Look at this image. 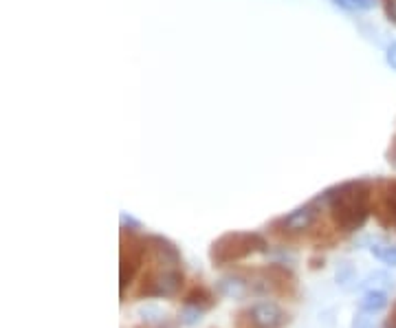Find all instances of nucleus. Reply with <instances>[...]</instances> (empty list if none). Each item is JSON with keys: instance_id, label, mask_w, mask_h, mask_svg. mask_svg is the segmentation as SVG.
Returning a JSON list of instances; mask_svg holds the SVG:
<instances>
[{"instance_id": "nucleus-21", "label": "nucleus", "mask_w": 396, "mask_h": 328, "mask_svg": "<svg viewBox=\"0 0 396 328\" xmlns=\"http://www.w3.org/2000/svg\"><path fill=\"white\" fill-rule=\"evenodd\" d=\"M390 161H392V163H394V166H396V148H394V152L390 154Z\"/></svg>"}, {"instance_id": "nucleus-11", "label": "nucleus", "mask_w": 396, "mask_h": 328, "mask_svg": "<svg viewBox=\"0 0 396 328\" xmlns=\"http://www.w3.org/2000/svg\"><path fill=\"white\" fill-rule=\"evenodd\" d=\"M137 315L141 317V322H146L148 326H156V324L166 322V311L156 307V304H144V307L137 309Z\"/></svg>"}, {"instance_id": "nucleus-17", "label": "nucleus", "mask_w": 396, "mask_h": 328, "mask_svg": "<svg viewBox=\"0 0 396 328\" xmlns=\"http://www.w3.org/2000/svg\"><path fill=\"white\" fill-rule=\"evenodd\" d=\"M119 223H122V229H124V231H126V229H130V231L141 229V223H139L137 218H132L130 214H126V212L119 214Z\"/></svg>"}, {"instance_id": "nucleus-14", "label": "nucleus", "mask_w": 396, "mask_h": 328, "mask_svg": "<svg viewBox=\"0 0 396 328\" xmlns=\"http://www.w3.org/2000/svg\"><path fill=\"white\" fill-rule=\"evenodd\" d=\"M203 313H205V311L198 309V307H192V304H183L178 319H181L183 326H196V324L203 319Z\"/></svg>"}, {"instance_id": "nucleus-8", "label": "nucleus", "mask_w": 396, "mask_h": 328, "mask_svg": "<svg viewBox=\"0 0 396 328\" xmlns=\"http://www.w3.org/2000/svg\"><path fill=\"white\" fill-rule=\"evenodd\" d=\"M216 289L223 297H229V300H242L247 297L249 293V282L245 277L240 275H234V273H229V275H223L218 282H216Z\"/></svg>"}, {"instance_id": "nucleus-7", "label": "nucleus", "mask_w": 396, "mask_h": 328, "mask_svg": "<svg viewBox=\"0 0 396 328\" xmlns=\"http://www.w3.org/2000/svg\"><path fill=\"white\" fill-rule=\"evenodd\" d=\"M146 247L154 255V260L159 265H163V267H176L181 263V251L168 238H163V236H148L146 238Z\"/></svg>"}, {"instance_id": "nucleus-5", "label": "nucleus", "mask_w": 396, "mask_h": 328, "mask_svg": "<svg viewBox=\"0 0 396 328\" xmlns=\"http://www.w3.org/2000/svg\"><path fill=\"white\" fill-rule=\"evenodd\" d=\"M253 328H282L287 324V313L273 302H258L249 311Z\"/></svg>"}, {"instance_id": "nucleus-20", "label": "nucleus", "mask_w": 396, "mask_h": 328, "mask_svg": "<svg viewBox=\"0 0 396 328\" xmlns=\"http://www.w3.org/2000/svg\"><path fill=\"white\" fill-rule=\"evenodd\" d=\"M383 328H396V315H394V317H390V319L383 324Z\"/></svg>"}, {"instance_id": "nucleus-10", "label": "nucleus", "mask_w": 396, "mask_h": 328, "mask_svg": "<svg viewBox=\"0 0 396 328\" xmlns=\"http://www.w3.org/2000/svg\"><path fill=\"white\" fill-rule=\"evenodd\" d=\"M370 253L375 258H379L381 263H385L390 267H396V245L385 243V240H372Z\"/></svg>"}, {"instance_id": "nucleus-19", "label": "nucleus", "mask_w": 396, "mask_h": 328, "mask_svg": "<svg viewBox=\"0 0 396 328\" xmlns=\"http://www.w3.org/2000/svg\"><path fill=\"white\" fill-rule=\"evenodd\" d=\"M385 60H387V64H390V66L394 68V71H396V42L387 46V51H385Z\"/></svg>"}, {"instance_id": "nucleus-22", "label": "nucleus", "mask_w": 396, "mask_h": 328, "mask_svg": "<svg viewBox=\"0 0 396 328\" xmlns=\"http://www.w3.org/2000/svg\"><path fill=\"white\" fill-rule=\"evenodd\" d=\"M154 328H174V326H163V324H156Z\"/></svg>"}, {"instance_id": "nucleus-18", "label": "nucleus", "mask_w": 396, "mask_h": 328, "mask_svg": "<svg viewBox=\"0 0 396 328\" xmlns=\"http://www.w3.org/2000/svg\"><path fill=\"white\" fill-rule=\"evenodd\" d=\"M383 7H385L387 18L396 25V0H383Z\"/></svg>"}, {"instance_id": "nucleus-9", "label": "nucleus", "mask_w": 396, "mask_h": 328, "mask_svg": "<svg viewBox=\"0 0 396 328\" xmlns=\"http://www.w3.org/2000/svg\"><path fill=\"white\" fill-rule=\"evenodd\" d=\"M361 311H370V313H379L387 307V293L381 289H370L368 293H363V297L359 300Z\"/></svg>"}, {"instance_id": "nucleus-13", "label": "nucleus", "mask_w": 396, "mask_h": 328, "mask_svg": "<svg viewBox=\"0 0 396 328\" xmlns=\"http://www.w3.org/2000/svg\"><path fill=\"white\" fill-rule=\"evenodd\" d=\"M333 5L348 11H368L379 5V0H333Z\"/></svg>"}, {"instance_id": "nucleus-1", "label": "nucleus", "mask_w": 396, "mask_h": 328, "mask_svg": "<svg viewBox=\"0 0 396 328\" xmlns=\"http://www.w3.org/2000/svg\"><path fill=\"white\" fill-rule=\"evenodd\" d=\"M317 201L331 205L335 223L343 231L361 229L370 216V192L363 181H350L331 187Z\"/></svg>"}, {"instance_id": "nucleus-3", "label": "nucleus", "mask_w": 396, "mask_h": 328, "mask_svg": "<svg viewBox=\"0 0 396 328\" xmlns=\"http://www.w3.org/2000/svg\"><path fill=\"white\" fill-rule=\"evenodd\" d=\"M183 287V273L176 267H166L161 273L144 277V287L139 295L146 297H174Z\"/></svg>"}, {"instance_id": "nucleus-6", "label": "nucleus", "mask_w": 396, "mask_h": 328, "mask_svg": "<svg viewBox=\"0 0 396 328\" xmlns=\"http://www.w3.org/2000/svg\"><path fill=\"white\" fill-rule=\"evenodd\" d=\"M315 221H317V207L301 205L279 221V227H282V231H289V233H299V231L311 229Z\"/></svg>"}, {"instance_id": "nucleus-4", "label": "nucleus", "mask_w": 396, "mask_h": 328, "mask_svg": "<svg viewBox=\"0 0 396 328\" xmlns=\"http://www.w3.org/2000/svg\"><path fill=\"white\" fill-rule=\"evenodd\" d=\"M146 240H132L130 245H124L122 249V267H119V291L122 295L126 289L132 285V280L144 263V253H146Z\"/></svg>"}, {"instance_id": "nucleus-12", "label": "nucleus", "mask_w": 396, "mask_h": 328, "mask_svg": "<svg viewBox=\"0 0 396 328\" xmlns=\"http://www.w3.org/2000/svg\"><path fill=\"white\" fill-rule=\"evenodd\" d=\"M185 304H192V307H198L203 311H209L216 304V300H214L212 293L205 291V289H194L188 297H185Z\"/></svg>"}, {"instance_id": "nucleus-16", "label": "nucleus", "mask_w": 396, "mask_h": 328, "mask_svg": "<svg viewBox=\"0 0 396 328\" xmlns=\"http://www.w3.org/2000/svg\"><path fill=\"white\" fill-rule=\"evenodd\" d=\"M353 328H377V317L370 311H361L353 319Z\"/></svg>"}, {"instance_id": "nucleus-2", "label": "nucleus", "mask_w": 396, "mask_h": 328, "mask_svg": "<svg viewBox=\"0 0 396 328\" xmlns=\"http://www.w3.org/2000/svg\"><path fill=\"white\" fill-rule=\"evenodd\" d=\"M267 251V240L260 233H251V231H234V233H225L209 251L214 267H223L229 263L242 260V258L251 253H264Z\"/></svg>"}, {"instance_id": "nucleus-15", "label": "nucleus", "mask_w": 396, "mask_h": 328, "mask_svg": "<svg viewBox=\"0 0 396 328\" xmlns=\"http://www.w3.org/2000/svg\"><path fill=\"white\" fill-rule=\"evenodd\" d=\"M337 282H339L341 287H350L348 282H355V269H353L350 263H341V265L337 267Z\"/></svg>"}]
</instances>
